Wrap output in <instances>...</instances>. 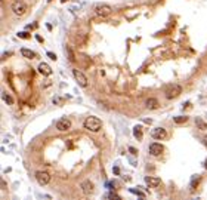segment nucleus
Returning <instances> with one entry per match:
<instances>
[{
	"mask_svg": "<svg viewBox=\"0 0 207 200\" xmlns=\"http://www.w3.org/2000/svg\"><path fill=\"white\" fill-rule=\"evenodd\" d=\"M2 190H6V182H5V180H2Z\"/></svg>",
	"mask_w": 207,
	"mask_h": 200,
	"instance_id": "393cba45",
	"label": "nucleus"
},
{
	"mask_svg": "<svg viewBox=\"0 0 207 200\" xmlns=\"http://www.w3.org/2000/svg\"><path fill=\"white\" fill-rule=\"evenodd\" d=\"M3 99H5V101H6L8 104H13V99H12V98H11L9 95H6L5 92H3Z\"/></svg>",
	"mask_w": 207,
	"mask_h": 200,
	"instance_id": "a211bd4d",
	"label": "nucleus"
},
{
	"mask_svg": "<svg viewBox=\"0 0 207 200\" xmlns=\"http://www.w3.org/2000/svg\"><path fill=\"white\" fill-rule=\"evenodd\" d=\"M65 51H67V52H68V56H70V61H71V62H73V61H74V54H73V52H71V49H70V48H67V49H65Z\"/></svg>",
	"mask_w": 207,
	"mask_h": 200,
	"instance_id": "6ab92c4d",
	"label": "nucleus"
},
{
	"mask_svg": "<svg viewBox=\"0 0 207 200\" xmlns=\"http://www.w3.org/2000/svg\"><path fill=\"white\" fill-rule=\"evenodd\" d=\"M173 120H175V123H185L187 120H188V117L187 116H178V117H173Z\"/></svg>",
	"mask_w": 207,
	"mask_h": 200,
	"instance_id": "f3484780",
	"label": "nucleus"
},
{
	"mask_svg": "<svg viewBox=\"0 0 207 200\" xmlns=\"http://www.w3.org/2000/svg\"><path fill=\"white\" fill-rule=\"evenodd\" d=\"M195 125H197L198 129H201V130H206V129H207V123H206L201 117H197V119H195Z\"/></svg>",
	"mask_w": 207,
	"mask_h": 200,
	"instance_id": "dca6fc26",
	"label": "nucleus"
},
{
	"mask_svg": "<svg viewBox=\"0 0 207 200\" xmlns=\"http://www.w3.org/2000/svg\"><path fill=\"white\" fill-rule=\"evenodd\" d=\"M145 105H147L148 110H155V108L158 107V101H157L155 98H149V99H147Z\"/></svg>",
	"mask_w": 207,
	"mask_h": 200,
	"instance_id": "4468645a",
	"label": "nucleus"
},
{
	"mask_svg": "<svg viewBox=\"0 0 207 200\" xmlns=\"http://www.w3.org/2000/svg\"><path fill=\"white\" fill-rule=\"evenodd\" d=\"M61 2H68V0H61Z\"/></svg>",
	"mask_w": 207,
	"mask_h": 200,
	"instance_id": "bb28decb",
	"label": "nucleus"
},
{
	"mask_svg": "<svg viewBox=\"0 0 207 200\" xmlns=\"http://www.w3.org/2000/svg\"><path fill=\"white\" fill-rule=\"evenodd\" d=\"M130 191H132L133 194H138V196H141V197H144V193H141L139 190H133V188H130Z\"/></svg>",
	"mask_w": 207,
	"mask_h": 200,
	"instance_id": "5701e85b",
	"label": "nucleus"
},
{
	"mask_svg": "<svg viewBox=\"0 0 207 200\" xmlns=\"http://www.w3.org/2000/svg\"><path fill=\"white\" fill-rule=\"evenodd\" d=\"M48 56H49L52 61H56V59H58V58H56V55H55L53 52H48Z\"/></svg>",
	"mask_w": 207,
	"mask_h": 200,
	"instance_id": "4be33fe9",
	"label": "nucleus"
},
{
	"mask_svg": "<svg viewBox=\"0 0 207 200\" xmlns=\"http://www.w3.org/2000/svg\"><path fill=\"white\" fill-rule=\"evenodd\" d=\"M11 9H12L15 16H24L27 13V11H28V6H27L25 2H22V0H16V2L12 3Z\"/></svg>",
	"mask_w": 207,
	"mask_h": 200,
	"instance_id": "f03ea898",
	"label": "nucleus"
},
{
	"mask_svg": "<svg viewBox=\"0 0 207 200\" xmlns=\"http://www.w3.org/2000/svg\"><path fill=\"white\" fill-rule=\"evenodd\" d=\"M133 137L138 139V141H141L142 139V126H135L133 127Z\"/></svg>",
	"mask_w": 207,
	"mask_h": 200,
	"instance_id": "2eb2a0df",
	"label": "nucleus"
},
{
	"mask_svg": "<svg viewBox=\"0 0 207 200\" xmlns=\"http://www.w3.org/2000/svg\"><path fill=\"white\" fill-rule=\"evenodd\" d=\"M18 36H19L21 39H30V34H28V33H25V31H24V33H19Z\"/></svg>",
	"mask_w": 207,
	"mask_h": 200,
	"instance_id": "412c9836",
	"label": "nucleus"
},
{
	"mask_svg": "<svg viewBox=\"0 0 207 200\" xmlns=\"http://www.w3.org/2000/svg\"><path fill=\"white\" fill-rule=\"evenodd\" d=\"M151 137H152L154 139L161 141V139H164V138L167 137V132H166L164 127H155V129H152V132H151Z\"/></svg>",
	"mask_w": 207,
	"mask_h": 200,
	"instance_id": "0eeeda50",
	"label": "nucleus"
},
{
	"mask_svg": "<svg viewBox=\"0 0 207 200\" xmlns=\"http://www.w3.org/2000/svg\"><path fill=\"white\" fill-rule=\"evenodd\" d=\"M203 141H204V145H206V147H207V135H206V137H204V138H203Z\"/></svg>",
	"mask_w": 207,
	"mask_h": 200,
	"instance_id": "a878e982",
	"label": "nucleus"
},
{
	"mask_svg": "<svg viewBox=\"0 0 207 200\" xmlns=\"http://www.w3.org/2000/svg\"><path fill=\"white\" fill-rule=\"evenodd\" d=\"M107 197H108V199H120V196H119V194H116V193H108V194H107Z\"/></svg>",
	"mask_w": 207,
	"mask_h": 200,
	"instance_id": "aec40b11",
	"label": "nucleus"
},
{
	"mask_svg": "<svg viewBox=\"0 0 207 200\" xmlns=\"http://www.w3.org/2000/svg\"><path fill=\"white\" fill-rule=\"evenodd\" d=\"M95 13L98 15V16H108L111 12H112V8L109 6V5H107V3H98L96 6H95Z\"/></svg>",
	"mask_w": 207,
	"mask_h": 200,
	"instance_id": "39448f33",
	"label": "nucleus"
},
{
	"mask_svg": "<svg viewBox=\"0 0 207 200\" xmlns=\"http://www.w3.org/2000/svg\"><path fill=\"white\" fill-rule=\"evenodd\" d=\"M39 73L43 74V76H51L52 74V68H51V65L49 64H46V62H41L39 65Z\"/></svg>",
	"mask_w": 207,
	"mask_h": 200,
	"instance_id": "f8f14e48",
	"label": "nucleus"
},
{
	"mask_svg": "<svg viewBox=\"0 0 207 200\" xmlns=\"http://www.w3.org/2000/svg\"><path fill=\"white\" fill-rule=\"evenodd\" d=\"M163 151H164V147L160 144V142H152L149 145V154L154 156V157H158V156L161 154Z\"/></svg>",
	"mask_w": 207,
	"mask_h": 200,
	"instance_id": "6e6552de",
	"label": "nucleus"
},
{
	"mask_svg": "<svg viewBox=\"0 0 207 200\" xmlns=\"http://www.w3.org/2000/svg\"><path fill=\"white\" fill-rule=\"evenodd\" d=\"M164 94H166V98H167V99L178 98V96L182 94V87H180L179 85H170V86H167V87H166Z\"/></svg>",
	"mask_w": 207,
	"mask_h": 200,
	"instance_id": "7ed1b4c3",
	"label": "nucleus"
},
{
	"mask_svg": "<svg viewBox=\"0 0 207 200\" xmlns=\"http://www.w3.org/2000/svg\"><path fill=\"white\" fill-rule=\"evenodd\" d=\"M129 151H130L133 156H136V154H138V150H136V148H133V147H129Z\"/></svg>",
	"mask_w": 207,
	"mask_h": 200,
	"instance_id": "b1692460",
	"label": "nucleus"
},
{
	"mask_svg": "<svg viewBox=\"0 0 207 200\" xmlns=\"http://www.w3.org/2000/svg\"><path fill=\"white\" fill-rule=\"evenodd\" d=\"M83 126H84L86 130L96 133V132L101 130L102 122H101V119H98V117H95V116H90V117H86V120L83 122Z\"/></svg>",
	"mask_w": 207,
	"mask_h": 200,
	"instance_id": "f257e3e1",
	"label": "nucleus"
},
{
	"mask_svg": "<svg viewBox=\"0 0 207 200\" xmlns=\"http://www.w3.org/2000/svg\"><path fill=\"white\" fill-rule=\"evenodd\" d=\"M73 76H74L76 82L79 83V86H81V87H86L87 86V77L80 70H73Z\"/></svg>",
	"mask_w": 207,
	"mask_h": 200,
	"instance_id": "423d86ee",
	"label": "nucleus"
},
{
	"mask_svg": "<svg viewBox=\"0 0 207 200\" xmlns=\"http://www.w3.org/2000/svg\"><path fill=\"white\" fill-rule=\"evenodd\" d=\"M21 55L24 56V58H27V59H33V58H36V54H34L33 51H30V49H25V48H22V49H21Z\"/></svg>",
	"mask_w": 207,
	"mask_h": 200,
	"instance_id": "ddd939ff",
	"label": "nucleus"
},
{
	"mask_svg": "<svg viewBox=\"0 0 207 200\" xmlns=\"http://www.w3.org/2000/svg\"><path fill=\"white\" fill-rule=\"evenodd\" d=\"M206 169H207V160H206Z\"/></svg>",
	"mask_w": 207,
	"mask_h": 200,
	"instance_id": "cd10ccee",
	"label": "nucleus"
},
{
	"mask_svg": "<svg viewBox=\"0 0 207 200\" xmlns=\"http://www.w3.org/2000/svg\"><path fill=\"white\" fill-rule=\"evenodd\" d=\"M56 129L59 132H65V130H70L71 129V120L68 119H59L56 122Z\"/></svg>",
	"mask_w": 207,
	"mask_h": 200,
	"instance_id": "1a4fd4ad",
	"label": "nucleus"
},
{
	"mask_svg": "<svg viewBox=\"0 0 207 200\" xmlns=\"http://www.w3.org/2000/svg\"><path fill=\"white\" fill-rule=\"evenodd\" d=\"M145 182L151 187V188H158L161 185V180L158 176H145Z\"/></svg>",
	"mask_w": 207,
	"mask_h": 200,
	"instance_id": "9b49d317",
	"label": "nucleus"
},
{
	"mask_svg": "<svg viewBox=\"0 0 207 200\" xmlns=\"http://www.w3.org/2000/svg\"><path fill=\"white\" fill-rule=\"evenodd\" d=\"M81 191L86 194V196H90L92 193L95 191V185H93V182H92L90 180H86V181H83L81 182Z\"/></svg>",
	"mask_w": 207,
	"mask_h": 200,
	"instance_id": "9d476101",
	"label": "nucleus"
},
{
	"mask_svg": "<svg viewBox=\"0 0 207 200\" xmlns=\"http://www.w3.org/2000/svg\"><path fill=\"white\" fill-rule=\"evenodd\" d=\"M51 173L49 172H46V170H37L36 172V180H37V182H39V185H48L49 182H51Z\"/></svg>",
	"mask_w": 207,
	"mask_h": 200,
	"instance_id": "20e7f679",
	"label": "nucleus"
}]
</instances>
